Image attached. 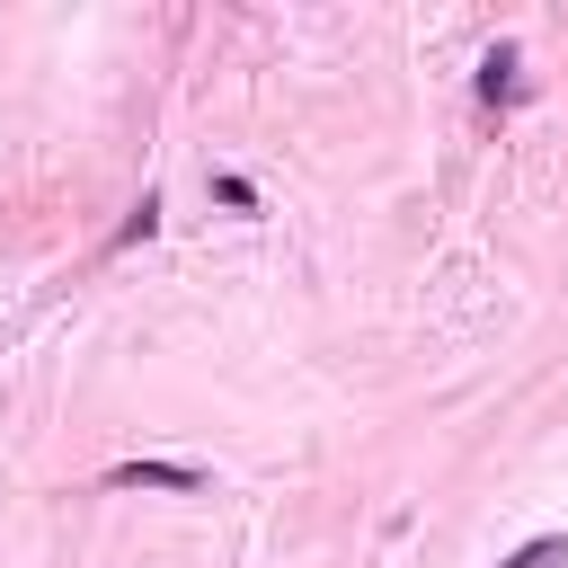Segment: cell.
Listing matches in <instances>:
<instances>
[{
	"label": "cell",
	"mask_w": 568,
	"mask_h": 568,
	"mask_svg": "<svg viewBox=\"0 0 568 568\" xmlns=\"http://www.w3.org/2000/svg\"><path fill=\"white\" fill-rule=\"evenodd\" d=\"M106 479H115V488H204L195 462H115Z\"/></svg>",
	"instance_id": "1"
},
{
	"label": "cell",
	"mask_w": 568,
	"mask_h": 568,
	"mask_svg": "<svg viewBox=\"0 0 568 568\" xmlns=\"http://www.w3.org/2000/svg\"><path fill=\"white\" fill-rule=\"evenodd\" d=\"M506 568H568V532H541V541H524Z\"/></svg>",
	"instance_id": "2"
}]
</instances>
